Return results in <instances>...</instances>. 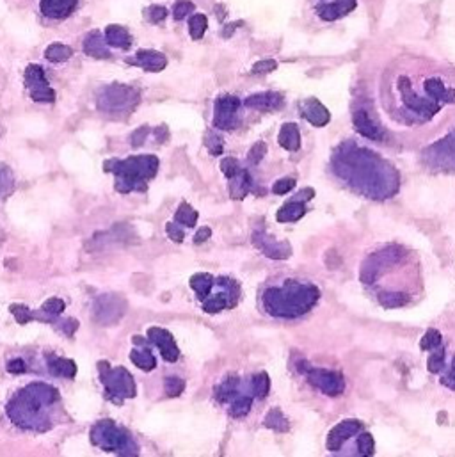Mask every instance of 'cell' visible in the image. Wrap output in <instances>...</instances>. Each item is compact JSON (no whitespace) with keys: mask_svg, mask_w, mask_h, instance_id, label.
I'll return each mask as SVG.
<instances>
[{"mask_svg":"<svg viewBox=\"0 0 455 457\" xmlns=\"http://www.w3.org/2000/svg\"><path fill=\"white\" fill-rule=\"evenodd\" d=\"M361 283L370 288L380 307L400 308L422 291L419 269L412 253L402 246H386L361 265Z\"/></svg>","mask_w":455,"mask_h":457,"instance_id":"cell-1","label":"cell"},{"mask_svg":"<svg viewBox=\"0 0 455 457\" xmlns=\"http://www.w3.org/2000/svg\"><path fill=\"white\" fill-rule=\"evenodd\" d=\"M332 175L345 187L373 201H384L399 192L400 175L396 167L376 151L347 141L334 150Z\"/></svg>","mask_w":455,"mask_h":457,"instance_id":"cell-2","label":"cell"},{"mask_svg":"<svg viewBox=\"0 0 455 457\" xmlns=\"http://www.w3.org/2000/svg\"><path fill=\"white\" fill-rule=\"evenodd\" d=\"M59 392L45 382H31L9 401L6 413L16 427L25 431L52 429L56 424Z\"/></svg>","mask_w":455,"mask_h":457,"instance_id":"cell-3","label":"cell"},{"mask_svg":"<svg viewBox=\"0 0 455 457\" xmlns=\"http://www.w3.org/2000/svg\"><path fill=\"white\" fill-rule=\"evenodd\" d=\"M321 299L317 285L302 279H286L282 285L269 286L261 294V304L277 318H297L311 311Z\"/></svg>","mask_w":455,"mask_h":457,"instance_id":"cell-4","label":"cell"},{"mask_svg":"<svg viewBox=\"0 0 455 457\" xmlns=\"http://www.w3.org/2000/svg\"><path fill=\"white\" fill-rule=\"evenodd\" d=\"M103 169L116 176V191L121 194L144 192L148 182L159 171V159L155 155H135L125 160L112 159L103 164Z\"/></svg>","mask_w":455,"mask_h":457,"instance_id":"cell-5","label":"cell"},{"mask_svg":"<svg viewBox=\"0 0 455 457\" xmlns=\"http://www.w3.org/2000/svg\"><path fill=\"white\" fill-rule=\"evenodd\" d=\"M91 442L103 452H114L119 456H137L139 447L134 436L125 427L112 420H100L91 429Z\"/></svg>","mask_w":455,"mask_h":457,"instance_id":"cell-6","label":"cell"},{"mask_svg":"<svg viewBox=\"0 0 455 457\" xmlns=\"http://www.w3.org/2000/svg\"><path fill=\"white\" fill-rule=\"evenodd\" d=\"M98 372H100V381L103 382V388L107 392L109 398L114 404H121L125 398H134L137 394L135 388V381L132 374L123 366L118 369H111L107 362L98 363Z\"/></svg>","mask_w":455,"mask_h":457,"instance_id":"cell-7","label":"cell"},{"mask_svg":"<svg viewBox=\"0 0 455 457\" xmlns=\"http://www.w3.org/2000/svg\"><path fill=\"white\" fill-rule=\"evenodd\" d=\"M139 104V93L123 84H112L103 89L98 96V109L109 114L132 112Z\"/></svg>","mask_w":455,"mask_h":457,"instance_id":"cell-8","label":"cell"},{"mask_svg":"<svg viewBox=\"0 0 455 457\" xmlns=\"http://www.w3.org/2000/svg\"><path fill=\"white\" fill-rule=\"evenodd\" d=\"M299 370L306 375L309 385L315 386L317 390H321L327 397H338V395L344 394L345 379L337 370L315 369V366H309L304 362L299 363Z\"/></svg>","mask_w":455,"mask_h":457,"instance_id":"cell-9","label":"cell"},{"mask_svg":"<svg viewBox=\"0 0 455 457\" xmlns=\"http://www.w3.org/2000/svg\"><path fill=\"white\" fill-rule=\"evenodd\" d=\"M424 162L434 171L455 173V132L424 151Z\"/></svg>","mask_w":455,"mask_h":457,"instance_id":"cell-10","label":"cell"},{"mask_svg":"<svg viewBox=\"0 0 455 457\" xmlns=\"http://www.w3.org/2000/svg\"><path fill=\"white\" fill-rule=\"evenodd\" d=\"M217 285L221 286L222 292L215 295H208L203 301V310L210 315L219 313V311L226 310V308H233L238 302V297H240V286H238L235 279L219 278Z\"/></svg>","mask_w":455,"mask_h":457,"instance_id":"cell-11","label":"cell"},{"mask_svg":"<svg viewBox=\"0 0 455 457\" xmlns=\"http://www.w3.org/2000/svg\"><path fill=\"white\" fill-rule=\"evenodd\" d=\"M25 86L34 102H41V104L56 102V91L50 88L45 70L40 64H29L25 68Z\"/></svg>","mask_w":455,"mask_h":457,"instance_id":"cell-12","label":"cell"},{"mask_svg":"<svg viewBox=\"0 0 455 457\" xmlns=\"http://www.w3.org/2000/svg\"><path fill=\"white\" fill-rule=\"evenodd\" d=\"M127 311V301L123 295L118 294H105L100 295L95 302V318L96 323L103 324V326H111L116 324L119 318L123 317Z\"/></svg>","mask_w":455,"mask_h":457,"instance_id":"cell-13","label":"cell"},{"mask_svg":"<svg viewBox=\"0 0 455 457\" xmlns=\"http://www.w3.org/2000/svg\"><path fill=\"white\" fill-rule=\"evenodd\" d=\"M238 109L240 100L233 95H224L217 98L214 107V127L219 130H233L238 127Z\"/></svg>","mask_w":455,"mask_h":457,"instance_id":"cell-14","label":"cell"},{"mask_svg":"<svg viewBox=\"0 0 455 457\" xmlns=\"http://www.w3.org/2000/svg\"><path fill=\"white\" fill-rule=\"evenodd\" d=\"M253 244L263 255L272 260H286L288 256H292V246L286 240H276L265 230L254 231Z\"/></svg>","mask_w":455,"mask_h":457,"instance_id":"cell-15","label":"cell"},{"mask_svg":"<svg viewBox=\"0 0 455 457\" xmlns=\"http://www.w3.org/2000/svg\"><path fill=\"white\" fill-rule=\"evenodd\" d=\"M361 431H363V424H361L360 420L348 418V420L340 421V424H337V426L329 431L327 440H325V447H327L329 452H338L350 437L360 434Z\"/></svg>","mask_w":455,"mask_h":457,"instance_id":"cell-16","label":"cell"},{"mask_svg":"<svg viewBox=\"0 0 455 457\" xmlns=\"http://www.w3.org/2000/svg\"><path fill=\"white\" fill-rule=\"evenodd\" d=\"M148 338H150V342L155 343V346L159 347L160 354H162V358L166 362L174 363L178 362L180 358V349L174 342V336L169 333L167 330L159 326H153L148 330Z\"/></svg>","mask_w":455,"mask_h":457,"instance_id":"cell-17","label":"cell"},{"mask_svg":"<svg viewBox=\"0 0 455 457\" xmlns=\"http://www.w3.org/2000/svg\"><path fill=\"white\" fill-rule=\"evenodd\" d=\"M128 64H135V66H141L146 72L157 73L162 72L164 68L167 66V59L164 54L157 52V50H139L134 57L128 59Z\"/></svg>","mask_w":455,"mask_h":457,"instance_id":"cell-18","label":"cell"},{"mask_svg":"<svg viewBox=\"0 0 455 457\" xmlns=\"http://www.w3.org/2000/svg\"><path fill=\"white\" fill-rule=\"evenodd\" d=\"M353 123H354V128H356V130L360 132L363 137H367V139H370V141H383L384 139L383 128H380L379 125H377L376 121L370 118L369 112L363 111V109H360V111L354 112Z\"/></svg>","mask_w":455,"mask_h":457,"instance_id":"cell-19","label":"cell"},{"mask_svg":"<svg viewBox=\"0 0 455 457\" xmlns=\"http://www.w3.org/2000/svg\"><path fill=\"white\" fill-rule=\"evenodd\" d=\"M244 104H246L249 109L270 112L282 109L283 104H285V100H283V95H279V93L267 91V93H256V95L247 96Z\"/></svg>","mask_w":455,"mask_h":457,"instance_id":"cell-20","label":"cell"},{"mask_svg":"<svg viewBox=\"0 0 455 457\" xmlns=\"http://www.w3.org/2000/svg\"><path fill=\"white\" fill-rule=\"evenodd\" d=\"M79 0H41L40 9L47 18L63 20L75 11Z\"/></svg>","mask_w":455,"mask_h":457,"instance_id":"cell-21","label":"cell"},{"mask_svg":"<svg viewBox=\"0 0 455 457\" xmlns=\"http://www.w3.org/2000/svg\"><path fill=\"white\" fill-rule=\"evenodd\" d=\"M301 112L306 120L313 125V127H325L331 120L327 109L318 102L317 98H308L304 104L301 105Z\"/></svg>","mask_w":455,"mask_h":457,"instance_id":"cell-22","label":"cell"},{"mask_svg":"<svg viewBox=\"0 0 455 457\" xmlns=\"http://www.w3.org/2000/svg\"><path fill=\"white\" fill-rule=\"evenodd\" d=\"M84 52L93 59H111V52L107 48L105 36H102L98 31L89 32L84 40Z\"/></svg>","mask_w":455,"mask_h":457,"instance_id":"cell-23","label":"cell"},{"mask_svg":"<svg viewBox=\"0 0 455 457\" xmlns=\"http://www.w3.org/2000/svg\"><path fill=\"white\" fill-rule=\"evenodd\" d=\"M356 8V0H334L331 4H321L317 8L318 16L322 20H338L341 16H345L347 13H350Z\"/></svg>","mask_w":455,"mask_h":457,"instance_id":"cell-24","label":"cell"},{"mask_svg":"<svg viewBox=\"0 0 455 457\" xmlns=\"http://www.w3.org/2000/svg\"><path fill=\"white\" fill-rule=\"evenodd\" d=\"M251 189H253V178H251V175L246 171V169H240L233 178H230L231 199L240 201V199H244L247 194H249Z\"/></svg>","mask_w":455,"mask_h":457,"instance_id":"cell-25","label":"cell"},{"mask_svg":"<svg viewBox=\"0 0 455 457\" xmlns=\"http://www.w3.org/2000/svg\"><path fill=\"white\" fill-rule=\"evenodd\" d=\"M47 365L52 374L57 378H75L77 374V365L72 359H64L56 356V354H48L47 356Z\"/></svg>","mask_w":455,"mask_h":457,"instance_id":"cell-26","label":"cell"},{"mask_svg":"<svg viewBox=\"0 0 455 457\" xmlns=\"http://www.w3.org/2000/svg\"><path fill=\"white\" fill-rule=\"evenodd\" d=\"M103 36H105V41H107L109 47L123 48V50H128V48L132 47L130 32L125 27H121V25H109V27L105 29V34H103Z\"/></svg>","mask_w":455,"mask_h":457,"instance_id":"cell-27","label":"cell"},{"mask_svg":"<svg viewBox=\"0 0 455 457\" xmlns=\"http://www.w3.org/2000/svg\"><path fill=\"white\" fill-rule=\"evenodd\" d=\"M277 143L279 146L285 148L288 151H297L301 148V134H299V127L295 123H285L277 135Z\"/></svg>","mask_w":455,"mask_h":457,"instance_id":"cell-28","label":"cell"},{"mask_svg":"<svg viewBox=\"0 0 455 457\" xmlns=\"http://www.w3.org/2000/svg\"><path fill=\"white\" fill-rule=\"evenodd\" d=\"M304 214H306L304 203L292 199V201L285 203V205L277 210L276 219L279 223H293V221H299Z\"/></svg>","mask_w":455,"mask_h":457,"instance_id":"cell-29","label":"cell"},{"mask_svg":"<svg viewBox=\"0 0 455 457\" xmlns=\"http://www.w3.org/2000/svg\"><path fill=\"white\" fill-rule=\"evenodd\" d=\"M240 394V379L230 375L228 379L221 382V385L215 388V398L219 402H231L233 398H237Z\"/></svg>","mask_w":455,"mask_h":457,"instance_id":"cell-30","label":"cell"},{"mask_svg":"<svg viewBox=\"0 0 455 457\" xmlns=\"http://www.w3.org/2000/svg\"><path fill=\"white\" fill-rule=\"evenodd\" d=\"M190 288L196 292L201 301H205L210 295L212 288H214V276L206 274V272H198L190 278Z\"/></svg>","mask_w":455,"mask_h":457,"instance_id":"cell-31","label":"cell"},{"mask_svg":"<svg viewBox=\"0 0 455 457\" xmlns=\"http://www.w3.org/2000/svg\"><path fill=\"white\" fill-rule=\"evenodd\" d=\"M130 359L135 366H139L141 370H146V372H150V370L157 366V359H155V356L146 346H143L141 350H132Z\"/></svg>","mask_w":455,"mask_h":457,"instance_id":"cell-32","label":"cell"},{"mask_svg":"<svg viewBox=\"0 0 455 457\" xmlns=\"http://www.w3.org/2000/svg\"><path fill=\"white\" fill-rule=\"evenodd\" d=\"M72 56H73L72 48L63 43H52L50 47L45 50V57H47L50 63H64V61H68Z\"/></svg>","mask_w":455,"mask_h":457,"instance_id":"cell-33","label":"cell"},{"mask_svg":"<svg viewBox=\"0 0 455 457\" xmlns=\"http://www.w3.org/2000/svg\"><path fill=\"white\" fill-rule=\"evenodd\" d=\"M263 426L272 431H277V433H286V431H288V420H286L285 415L282 413V410L274 408V410H270L269 413H267L265 420H263Z\"/></svg>","mask_w":455,"mask_h":457,"instance_id":"cell-34","label":"cell"},{"mask_svg":"<svg viewBox=\"0 0 455 457\" xmlns=\"http://www.w3.org/2000/svg\"><path fill=\"white\" fill-rule=\"evenodd\" d=\"M174 221L187 228H192L198 223V212L190 207L189 203H182L178 210H176V214H174Z\"/></svg>","mask_w":455,"mask_h":457,"instance_id":"cell-35","label":"cell"},{"mask_svg":"<svg viewBox=\"0 0 455 457\" xmlns=\"http://www.w3.org/2000/svg\"><path fill=\"white\" fill-rule=\"evenodd\" d=\"M251 390H253V397H267L270 390L269 374L267 372H260V374L253 375V379H251Z\"/></svg>","mask_w":455,"mask_h":457,"instance_id":"cell-36","label":"cell"},{"mask_svg":"<svg viewBox=\"0 0 455 457\" xmlns=\"http://www.w3.org/2000/svg\"><path fill=\"white\" fill-rule=\"evenodd\" d=\"M251 405H253V397H251V395H238L237 398L231 401L230 415L235 418L246 417L251 411Z\"/></svg>","mask_w":455,"mask_h":457,"instance_id":"cell-37","label":"cell"},{"mask_svg":"<svg viewBox=\"0 0 455 457\" xmlns=\"http://www.w3.org/2000/svg\"><path fill=\"white\" fill-rule=\"evenodd\" d=\"M206 27H208V20H206V16L198 13L189 20V31H190V38L192 40H201L203 34H205Z\"/></svg>","mask_w":455,"mask_h":457,"instance_id":"cell-38","label":"cell"},{"mask_svg":"<svg viewBox=\"0 0 455 457\" xmlns=\"http://www.w3.org/2000/svg\"><path fill=\"white\" fill-rule=\"evenodd\" d=\"M431 356H429L427 362V369L431 370L432 374H440L445 370V349L443 346L438 347V349L431 350Z\"/></svg>","mask_w":455,"mask_h":457,"instance_id":"cell-39","label":"cell"},{"mask_svg":"<svg viewBox=\"0 0 455 457\" xmlns=\"http://www.w3.org/2000/svg\"><path fill=\"white\" fill-rule=\"evenodd\" d=\"M373 450H376V445H373L372 434L361 431L356 440V452L360 454V456H372Z\"/></svg>","mask_w":455,"mask_h":457,"instance_id":"cell-40","label":"cell"},{"mask_svg":"<svg viewBox=\"0 0 455 457\" xmlns=\"http://www.w3.org/2000/svg\"><path fill=\"white\" fill-rule=\"evenodd\" d=\"M441 346H443V338H441L440 331L435 330H429L422 338V342H419V347L424 350H434Z\"/></svg>","mask_w":455,"mask_h":457,"instance_id":"cell-41","label":"cell"},{"mask_svg":"<svg viewBox=\"0 0 455 457\" xmlns=\"http://www.w3.org/2000/svg\"><path fill=\"white\" fill-rule=\"evenodd\" d=\"M164 390H166L167 397H178L185 390V382H183V379L173 375V378H167L164 381Z\"/></svg>","mask_w":455,"mask_h":457,"instance_id":"cell-42","label":"cell"},{"mask_svg":"<svg viewBox=\"0 0 455 457\" xmlns=\"http://www.w3.org/2000/svg\"><path fill=\"white\" fill-rule=\"evenodd\" d=\"M13 185H15V176H13L11 169L0 166V196L8 194L13 189Z\"/></svg>","mask_w":455,"mask_h":457,"instance_id":"cell-43","label":"cell"},{"mask_svg":"<svg viewBox=\"0 0 455 457\" xmlns=\"http://www.w3.org/2000/svg\"><path fill=\"white\" fill-rule=\"evenodd\" d=\"M205 144L208 148V151L214 157H219L222 153V137L221 135L214 134V132H210L208 135L205 137Z\"/></svg>","mask_w":455,"mask_h":457,"instance_id":"cell-44","label":"cell"},{"mask_svg":"<svg viewBox=\"0 0 455 457\" xmlns=\"http://www.w3.org/2000/svg\"><path fill=\"white\" fill-rule=\"evenodd\" d=\"M11 313L18 324H27L32 320V310L24 304H11Z\"/></svg>","mask_w":455,"mask_h":457,"instance_id":"cell-45","label":"cell"},{"mask_svg":"<svg viewBox=\"0 0 455 457\" xmlns=\"http://www.w3.org/2000/svg\"><path fill=\"white\" fill-rule=\"evenodd\" d=\"M240 169H242V167L238 166V162L233 159V157H226V159L221 160V171L224 173V176L228 180L233 178V176L237 175Z\"/></svg>","mask_w":455,"mask_h":457,"instance_id":"cell-46","label":"cell"},{"mask_svg":"<svg viewBox=\"0 0 455 457\" xmlns=\"http://www.w3.org/2000/svg\"><path fill=\"white\" fill-rule=\"evenodd\" d=\"M192 11H194V4H192L190 0H178V2L174 4V9H173L174 18H176V20H183V18L189 16Z\"/></svg>","mask_w":455,"mask_h":457,"instance_id":"cell-47","label":"cell"},{"mask_svg":"<svg viewBox=\"0 0 455 457\" xmlns=\"http://www.w3.org/2000/svg\"><path fill=\"white\" fill-rule=\"evenodd\" d=\"M265 153H267V144L261 143V141H258V143L249 150V155H247V159H249V162L253 164V166H256V164H260L261 159L265 157Z\"/></svg>","mask_w":455,"mask_h":457,"instance_id":"cell-48","label":"cell"},{"mask_svg":"<svg viewBox=\"0 0 455 457\" xmlns=\"http://www.w3.org/2000/svg\"><path fill=\"white\" fill-rule=\"evenodd\" d=\"M440 381H441V385L447 386V388H450V390H455V356H454V359H452V365L448 366V369L445 366Z\"/></svg>","mask_w":455,"mask_h":457,"instance_id":"cell-49","label":"cell"},{"mask_svg":"<svg viewBox=\"0 0 455 457\" xmlns=\"http://www.w3.org/2000/svg\"><path fill=\"white\" fill-rule=\"evenodd\" d=\"M276 68H277L276 61H274V59H263V61H258V63L253 66V70H251V72H253L254 75H265V73L274 72Z\"/></svg>","mask_w":455,"mask_h":457,"instance_id":"cell-50","label":"cell"},{"mask_svg":"<svg viewBox=\"0 0 455 457\" xmlns=\"http://www.w3.org/2000/svg\"><path fill=\"white\" fill-rule=\"evenodd\" d=\"M146 13L148 22H151V24H160L162 20H166L167 16V9L162 8V6H151Z\"/></svg>","mask_w":455,"mask_h":457,"instance_id":"cell-51","label":"cell"},{"mask_svg":"<svg viewBox=\"0 0 455 457\" xmlns=\"http://www.w3.org/2000/svg\"><path fill=\"white\" fill-rule=\"evenodd\" d=\"M293 187H295V180H293V178H282V180H277V182L272 185V192H274V194L282 196V194H286V192L292 191Z\"/></svg>","mask_w":455,"mask_h":457,"instance_id":"cell-52","label":"cell"},{"mask_svg":"<svg viewBox=\"0 0 455 457\" xmlns=\"http://www.w3.org/2000/svg\"><path fill=\"white\" fill-rule=\"evenodd\" d=\"M166 233L167 237H169L173 242H183V239H185V231H183V228H180L178 224L174 223H167L166 224Z\"/></svg>","mask_w":455,"mask_h":457,"instance_id":"cell-53","label":"cell"},{"mask_svg":"<svg viewBox=\"0 0 455 457\" xmlns=\"http://www.w3.org/2000/svg\"><path fill=\"white\" fill-rule=\"evenodd\" d=\"M148 134H150V127H141L137 128V130L134 132V134L130 135V144L132 146H141V144H144V141H146Z\"/></svg>","mask_w":455,"mask_h":457,"instance_id":"cell-54","label":"cell"},{"mask_svg":"<svg viewBox=\"0 0 455 457\" xmlns=\"http://www.w3.org/2000/svg\"><path fill=\"white\" fill-rule=\"evenodd\" d=\"M8 370L11 372V374H24L25 372V362L20 358L16 359H11V362L8 363Z\"/></svg>","mask_w":455,"mask_h":457,"instance_id":"cell-55","label":"cell"},{"mask_svg":"<svg viewBox=\"0 0 455 457\" xmlns=\"http://www.w3.org/2000/svg\"><path fill=\"white\" fill-rule=\"evenodd\" d=\"M210 235H212V230H210L208 226L199 228L198 233L194 235V242H196V244H203V242H206V240L210 239Z\"/></svg>","mask_w":455,"mask_h":457,"instance_id":"cell-56","label":"cell"},{"mask_svg":"<svg viewBox=\"0 0 455 457\" xmlns=\"http://www.w3.org/2000/svg\"><path fill=\"white\" fill-rule=\"evenodd\" d=\"M313 196H315V191H313V189H302L301 192H299V194H295L293 196L292 199H295V201H302V203H306V201H309V199H313Z\"/></svg>","mask_w":455,"mask_h":457,"instance_id":"cell-57","label":"cell"},{"mask_svg":"<svg viewBox=\"0 0 455 457\" xmlns=\"http://www.w3.org/2000/svg\"><path fill=\"white\" fill-rule=\"evenodd\" d=\"M155 137H157V141H159V143H164V141H167V137H169V134H167V127L157 128V130H155Z\"/></svg>","mask_w":455,"mask_h":457,"instance_id":"cell-58","label":"cell"}]
</instances>
